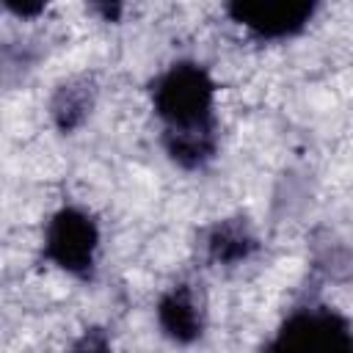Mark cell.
I'll use <instances>...</instances> for the list:
<instances>
[{"label": "cell", "mask_w": 353, "mask_h": 353, "mask_svg": "<svg viewBox=\"0 0 353 353\" xmlns=\"http://www.w3.org/2000/svg\"><path fill=\"white\" fill-rule=\"evenodd\" d=\"M152 105L163 121L165 154L179 168H204L218 152L215 83L196 61H176L152 83Z\"/></svg>", "instance_id": "1"}, {"label": "cell", "mask_w": 353, "mask_h": 353, "mask_svg": "<svg viewBox=\"0 0 353 353\" xmlns=\"http://www.w3.org/2000/svg\"><path fill=\"white\" fill-rule=\"evenodd\" d=\"M99 229L94 218L77 207L58 210L44 232V256L61 270L88 279L97 265Z\"/></svg>", "instance_id": "2"}, {"label": "cell", "mask_w": 353, "mask_h": 353, "mask_svg": "<svg viewBox=\"0 0 353 353\" xmlns=\"http://www.w3.org/2000/svg\"><path fill=\"white\" fill-rule=\"evenodd\" d=\"M270 350H342L353 347L347 317L336 314L328 306H303L295 309L276 331Z\"/></svg>", "instance_id": "3"}, {"label": "cell", "mask_w": 353, "mask_h": 353, "mask_svg": "<svg viewBox=\"0 0 353 353\" xmlns=\"http://www.w3.org/2000/svg\"><path fill=\"white\" fill-rule=\"evenodd\" d=\"M320 0H226L229 17L262 39H284L306 28Z\"/></svg>", "instance_id": "4"}, {"label": "cell", "mask_w": 353, "mask_h": 353, "mask_svg": "<svg viewBox=\"0 0 353 353\" xmlns=\"http://www.w3.org/2000/svg\"><path fill=\"white\" fill-rule=\"evenodd\" d=\"M157 323L174 342H193L204 334V303L190 284L171 287L157 303Z\"/></svg>", "instance_id": "5"}, {"label": "cell", "mask_w": 353, "mask_h": 353, "mask_svg": "<svg viewBox=\"0 0 353 353\" xmlns=\"http://www.w3.org/2000/svg\"><path fill=\"white\" fill-rule=\"evenodd\" d=\"M207 248H210V256L215 262H221V265H237V262H243V259H248L254 254L256 237L251 234V229L240 218H229V221H221L210 232Z\"/></svg>", "instance_id": "6"}, {"label": "cell", "mask_w": 353, "mask_h": 353, "mask_svg": "<svg viewBox=\"0 0 353 353\" xmlns=\"http://www.w3.org/2000/svg\"><path fill=\"white\" fill-rule=\"evenodd\" d=\"M91 110V91L83 83H63L52 97V119L63 132H72L85 121Z\"/></svg>", "instance_id": "7"}, {"label": "cell", "mask_w": 353, "mask_h": 353, "mask_svg": "<svg viewBox=\"0 0 353 353\" xmlns=\"http://www.w3.org/2000/svg\"><path fill=\"white\" fill-rule=\"evenodd\" d=\"M14 17H19V19H36L44 8H47V3L50 0H0Z\"/></svg>", "instance_id": "8"}, {"label": "cell", "mask_w": 353, "mask_h": 353, "mask_svg": "<svg viewBox=\"0 0 353 353\" xmlns=\"http://www.w3.org/2000/svg\"><path fill=\"white\" fill-rule=\"evenodd\" d=\"M102 19H108V22H119V17H121V6H124V0H85Z\"/></svg>", "instance_id": "9"}]
</instances>
